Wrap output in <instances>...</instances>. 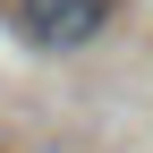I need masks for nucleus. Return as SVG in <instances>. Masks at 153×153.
<instances>
[{"mask_svg":"<svg viewBox=\"0 0 153 153\" xmlns=\"http://www.w3.org/2000/svg\"><path fill=\"white\" fill-rule=\"evenodd\" d=\"M111 26V0H17V34L34 51H76Z\"/></svg>","mask_w":153,"mask_h":153,"instance_id":"f257e3e1","label":"nucleus"}]
</instances>
